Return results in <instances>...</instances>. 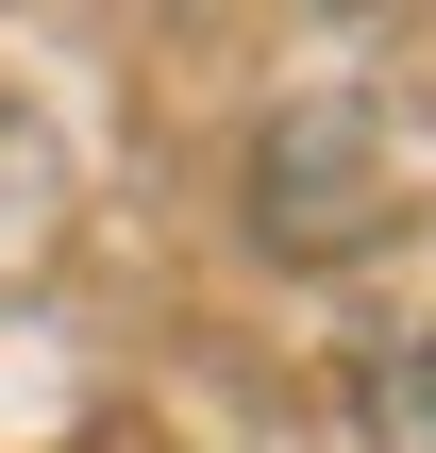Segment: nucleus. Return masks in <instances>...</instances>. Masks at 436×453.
I'll use <instances>...</instances> for the list:
<instances>
[{
    "label": "nucleus",
    "mask_w": 436,
    "mask_h": 453,
    "mask_svg": "<svg viewBox=\"0 0 436 453\" xmlns=\"http://www.w3.org/2000/svg\"><path fill=\"white\" fill-rule=\"evenodd\" d=\"M370 453H436V319L370 370Z\"/></svg>",
    "instance_id": "nucleus-1"
}]
</instances>
